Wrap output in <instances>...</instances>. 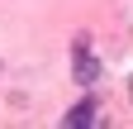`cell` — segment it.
Returning a JSON list of instances; mask_svg holds the SVG:
<instances>
[{
  "mask_svg": "<svg viewBox=\"0 0 133 129\" xmlns=\"http://www.w3.org/2000/svg\"><path fill=\"white\" fill-rule=\"evenodd\" d=\"M62 124H66V129H81V124H95V101H90V96H86V101H76V105H71V110L62 115Z\"/></svg>",
  "mask_w": 133,
  "mask_h": 129,
  "instance_id": "7a4b0ae2",
  "label": "cell"
},
{
  "mask_svg": "<svg viewBox=\"0 0 133 129\" xmlns=\"http://www.w3.org/2000/svg\"><path fill=\"white\" fill-rule=\"evenodd\" d=\"M128 101H133V77H128Z\"/></svg>",
  "mask_w": 133,
  "mask_h": 129,
  "instance_id": "3957f363",
  "label": "cell"
},
{
  "mask_svg": "<svg viewBox=\"0 0 133 129\" xmlns=\"http://www.w3.org/2000/svg\"><path fill=\"white\" fill-rule=\"evenodd\" d=\"M71 77L81 86L100 81V57L90 53V34H76V43H71Z\"/></svg>",
  "mask_w": 133,
  "mask_h": 129,
  "instance_id": "6da1fadb",
  "label": "cell"
}]
</instances>
